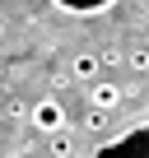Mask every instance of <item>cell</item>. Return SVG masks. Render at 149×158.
Listing matches in <instances>:
<instances>
[{
    "label": "cell",
    "mask_w": 149,
    "mask_h": 158,
    "mask_svg": "<svg viewBox=\"0 0 149 158\" xmlns=\"http://www.w3.org/2000/svg\"><path fill=\"white\" fill-rule=\"evenodd\" d=\"M89 98H93V107H98V112H112V107L121 102V89L112 84V79H98V84H93V93H89Z\"/></svg>",
    "instance_id": "3957f363"
},
{
    "label": "cell",
    "mask_w": 149,
    "mask_h": 158,
    "mask_svg": "<svg viewBox=\"0 0 149 158\" xmlns=\"http://www.w3.org/2000/svg\"><path fill=\"white\" fill-rule=\"evenodd\" d=\"M28 121H33V130H42V135H56V130H65V107H61L56 98H42V102L28 112Z\"/></svg>",
    "instance_id": "7a4b0ae2"
},
{
    "label": "cell",
    "mask_w": 149,
    "mask_h": 158,
    "mask_svg": "<svg viewBox=\"0 0 149 158\" xmlns=\"http://www.w3.org/2000/svg\"><path fill=\"white\" fill-rule=\"evenodd\" d=\"M56 10H65V14H98V10H107V5H117V0H51Z\"/></svg>",
    "instance_id": "5b68a950"
},
{
    "label": "cell",
    "mask_w": 149,
    "mask_h": 158,
    "mask_svg": "<svg viewBox=\"0 0 149 158\" xmlns=\"http://www.w3.org/2000/svg\"><path fill=\"white\" fill-rule=\"evenodd\" d=\"M47 158H74V135L70 130H56L47 139Z\"/></svg>",
    "instance_id": "8992f818"
},
{
    "label": "cell",
    "mask_w": 149,
    "mask_h": 158,
    "mask_svg": "<svg viewBox=\"0 0 149 158\" xmlns=\"http://www.w3.org/2000/svg\"><path fill=\"white\" fill-rule=\"evenodd\" d=\"M84 126H89V130H98V135H103V130H107V112H98V107H93V112H89V116H84Z\"/></svg>",
    "instance_id": "52a82bcc"
},
{
    "label": "cell",
    "mask_w": 149,
    "mask_h": 158,
    "mask_svg": "<svg viewBox=\"0 0 149 158\" xmlns=\"http://www.w3.org/2000/svg\"><path fill=\"white\" fill-rule=\"evenodd\" d=\"M98 65H103V60H98V51H79V56L70 60V79H93V74H98Z\"/></svg>",
    "instance_id": "277c9868"
},
{
    "label": "cell",
    "mask_w": 149,
    "mask_h": 158,
    "mask_svg": "<svg viewBox=\"0 0 149 158\" xmlns=\"http://www.w3.org/2000/svg\"><path fill=\"white\" fill-rule=\"evenodd\" d=\"M144 47H149V33H144Z\"/></svg>",
    "instance_id": "30bf717a"
},
{
    "label": "cell",
    "mask_w": 149,
    "mask_h": 158,
    "mask_svg": "<svg viewBox=\"0 0 149 158\" xmlns=\"http://www.w3.org/2000/svg\"><path fill=\"white\" fill-rule=\"evenodd\" d=\"M130 65H135V70H149V47H135V51H130Z\"/></svg>",
    "instance_id": "ba28073f"
},
{
    "label": "cell",
    "mask_w": 149,
    "mask_h": 158,
    "mask_svg": "<svg viewBox=\"0 0 149 158\" xmlns=\"http://www.w3.org/2000/svg\"><path fill=\"white\" fill-rule=\"evenodd\" d=\"M93 158H149V121L144 126H130L126 135H117L112 144H103Z\"/></svg>",
    "instance_id": "6da1fadb"
},
{
    "label": "cell",
    "mask_w": 149,
    "mask_h": 158,
    "mask_svg": "<svg viewBox=\"0 0 149 158\" xmlns=\"http://www.w3.org/2000/svg\"><path fill=\"white\" fill-rule=\"evenodd\" d=\"M98 60H103V65H117L121 56H117V47H103V51H98Z\"/></svg>",
    "instance_id": "9c48e42d"
}]
</instances>
